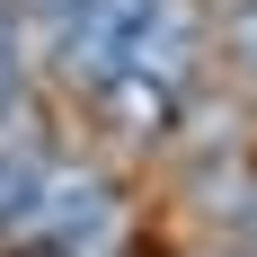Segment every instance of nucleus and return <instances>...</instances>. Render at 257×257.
<instances>
[{"label":"nucleus","instance_id":"nucleus-2","mask_svg":"<svg viewBox=\"0 0 257 257\" xmlns=\"http://www.w3.org/2000/svg\"><path fill=\"white\" fill-rule=\"evenodd\" d=\"M98 115H106V133H124V142H169L178 115H186V89L160 80V71H142V62H124V71L98 89Z\"/></svg>","mask_w":257,"mask_h":257},{"label":"nucleus","instance_id":"nucleus-1","mask_svg":"<svg viewBox=\"0 0 257 257\" xmlns=\"http://www.w3.org/2000/svg\"><path fill=\"white\" fill-rule=\"evenodd\" d=\"M18 239L106 257V239H115V178L89 169V160H45V178H36V204H27Z\"/></svg>","mask_w":257,"mask_h":257},{"label":"nucleus","instance_id":"nucleus-4","mask_svg":"<svg viewBox=\"0 0 257 257\" xmlns=\"http://www.w3.org/2000/svg\"><path fill=\"white\" fill-rule=\"evenodd\" d=\"M222 45H231V62L257 80V0H239L231 18H222Z\"/></svg>","mask_w":257,"mask_h":257},{"label":"nucleus","instance_id":"nucleus-8","mask_svg":"<svg viewBox=\"0 0 257 257\" xmlns=\"http://www.w3.org/2000/svg\"><path fill=\"white\" fill-rule=\"evenodd\" d=\"M239 222H248V239H257V186H248V204H239Z\"/></svg>","mask_w":257,"mask_h":257},{"label":"nucleus","instance_id":"nucleus-5","mask_svg":"<svg viewBox=\"0 0 257 257\" xmlns=\"http://www.w3.org/2000/svg\"><path fill=\"white\" fill-rule=\"evenodd\" d=\"M9 98H18V36H0V115H9Z\"/></svg>","mask_w":257,"mask_h":257},{"label":"nucleus","instance_id":"nucleus-6","mask_svg":"<svg viewBox=\"0 0 257 257\" xmlns=\"http://www.w3.org/2000/svg\"><path fill=\"white\" fill-rule=\"evenodd\" d=\"M9 9H18V18H36V27H53V18H71L80 0H9Z\"/></svg>","mask_w":257,"mask_h":257},{"label":"nucleus","instance_id":"nucleus-3","mask_svg":"<svg viewBox=\"0 0 257 257\" xmlns=\"http://www.w3.org/2000/svg\"><path fill=\"white\" fill-rule=\"evenodd\" d=\"M36 178H45V142L0 124V231H18V222H27V204H36Z\"/></svg>","mask_w":257,"mask_h":257},{"label":"nucleus","instance_id":"nucleus-7","mask_svg":"<svg viewBox=\"0 0 257 257\" xmlns=\"http://www.w3.org/2000/svg\"><path fill=\"white\" fill-rule=\"evenodd\" d=\"M18 257H80V248H45V239H18Z\"/></svg>","mask_w":257,"mask_h":257}]
</instances>
